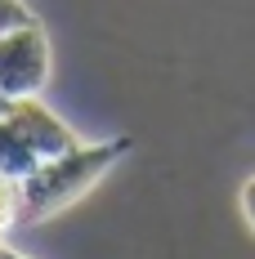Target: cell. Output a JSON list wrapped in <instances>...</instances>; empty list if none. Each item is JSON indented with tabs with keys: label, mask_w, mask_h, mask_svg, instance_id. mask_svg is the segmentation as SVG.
I'll return each mask as SVG.
<instances>
[{
	"label": "cell",
	"mask_w": 255,
	"mask_h": 259,
	"mask_svg": "<svg viewBox=\"0 0 255 259\" xmlns=\"http://www.w3.org/2000/svg\"><path fill=\"white\" fill-rule=\"evenodd\" d=\"M126 152H130V139H112V143H77L72 152L41 161L31 175L18 179L23 214L27 219H50V214H58V210H67L77 197H85Z\"/></svg>",
	"instance_id": "6da1fadb"
},
{
	"label": "cell",
	"mask_w": 255,
	"mask_h": 259,
	"mask_svg": "<svg viewBox=\"0 0 255 259\" xmlns=\"http://www.w3.org/2000/svg\"><path fill=\"white\" fill-rule=\"evenodd\" d=\"M50 36L36 18L0 36V90L9 99H41V90L50 85Z\"/></svg>",
	"instance_id": "7a4b0ae2"
},
{
	"label": "cell",
	"mask_w": 255,
	"mask_h": 259,
	"mask_svg": "<svg viewBox=\"0 0 255 259\" xmlns=\"http://www.w3.org/2000/svg\"><path fill=\"white\" fill-rule=\"evenodd\" d=\"M9 116H14V125L27 134L31 152L41 156V161L63 156V152H72V148L81 143L77 134L63 125V121H58V116H54V112L41 103V99H14V103H9Z\"/></svg>",
	"instance_id": "3957f363"
},
{
	"label": "cell",
	"mask_w": 255,
	"mask_h": 259,
	"mask_svg": "<svg viewBox=\"0 0 255 259\" xmlns=\"http://www.w3.org/2000/svg\"><path fill=\"white\" fill-rule=\"evenodd\" d=\"M41 165V156L31 152V143H27V134L14 125V116H9V107L0 112V175H9V179H23Z\"/></svg>",
	"instance_id": "277c9868"
},
{
	"label": "cell",
	"mask_w": 255,
	"mask_h": 259,
	"mask_svg": "<svg viewBox=\"0 0 255 259\" xmlns=\"http://www.w3.org/2000/svg\"><path fill=\"white\" fill-rule=\"evenodd\" d=\"M18 214H23V192H18V179L0 175V233H5Z\"/></svg>",
	"instance_id": "5b68a950"
},
{
	"label": "cell",
	"mask_w": 255,
	"mask_h": 259,
	"mask_svg": "<svg viewBox=\"0 0 255 259\" xmlns=\"http://www.w3.org/2000/svg\"><path fill=\"white\" fill-rule=\"evenodd\" d=\"M23 23H31V14H27L23 0H0V36H5L9 27H23Z\"/></svg>",
	"instance_id": "8992f818"
},
{
	"label": "cell",
	"mask_w": 255,
	"mask_h": 259,
	"mask_svg": "<svg viewBox=\"0 0 255 259\" xmlns=\"http://www.w3.org/2000/svg\"><path fill=\"white\" fill-rule=\"evenodd\" d=\"M237 201H242V219H246V228L255 237V175L242 183V192H237Z\"/></svg>",
	"instance_id": "52a82bcc"
},
{
	"label": "cell",
	"mask_w": 255,
	"mask_h": 259,
	"mask_svg": "<svg viewBox=\"0 0 255 259\" xmlns=\"http://www.w3.org/2000/svg\"><path fill=\"white\" fill-rule=\"evenodd\" d=\"M0 259H27V255H18V250H9V246H0Z\"/></svg>",
	"instance_id": "ba28073f"
},
{
	"label": "cell",
	"mask_w": 255,
	"mask_h": 259,
	"mask_svg": "<svg viewBox=\"0 0 255 259\" xmlns=\"http://www.w3.org/2000/svg\"><path fill=\"white\" fill-rule=\"evenodd\" d=\"M14 103V99H9V94H5V90H0V112H5V107Z\"/></svg>",
	"instance_id": "9c48e42d"
}]
</instances>
